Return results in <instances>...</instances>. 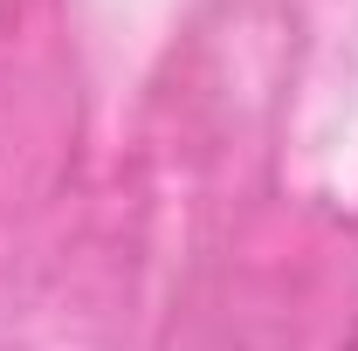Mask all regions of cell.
I'll use <instances>...</instances> for the list:
<instances>
[{
  "instance_id": "cell-1",
  "label": "cell",
  "mask_w": 358,
  "mask_h": 351,
  "mask_svg": "<svg viewBox=\"0 0 358 351\" xmlns=\"http://www.w3.org/2000/svg\"><path fill=\"white\" fill-rule=\"evenodd\" d=\"M345 351H358V331H352V338H345Z\"/></svg>"
}]
</instances>
